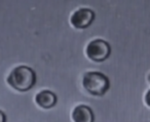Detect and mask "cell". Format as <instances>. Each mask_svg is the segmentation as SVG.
Masks as SVG:
<instances>
[{"label":"cell","instance_id":"cell-6","mask_svg":"<svg viewBox=\"0 0 150 122\" xmlns=\"http://www.w3.org/2000/svg\"><path fill=\"white\" fill-rule=\"evenodd\" d=\"M72 120L74 122H94V112L88 105H79L77 107H75L73 110Z\"/></svg>","mask_w":150,"mask_h":122},{"label":"cell","instance_id":"cell-1","mask_svg":"<svg viewBox=\"0 0 150 122\" xmlns=\"http://www.w3.org/2000/svg\"><path fill=\"white\" fill-rule=\"evenodd\" d=\"M6 81L7 84L15 90L26 92L36 84V72L29 66L20 65L11 70Z\"/></svg>","mask_w":150,"mask_h":122},{"label":"cell","instance_id":"cell-8","mask_svg":"<svg viewBox=\"0 0 150 122\" xmlns=\"http://www.w3.org/2000/svg\"><path fill=\"white\" fill-rule=\"evenodd\" d=\"M145 103L148 107H150V90H148L145 94Z\"/></svg>","mask_w":150,"mask_h":122},{"label":"cell","instance_id":"cell-7","mask_svg":"<svg viewBox=\"0 0 150 122\" xmlns=\"http://www.w3.org/2000/svg\"><path fill=\"white\" fill-rule=\"evenodd\" d=\"M7 121V118H6V115L3 111L0 110V122H6Z\"/></svg>","mask_w":150,"mask_h":122},{"label":"cell","instance_id":"cell-9","mask_svg":"<svg viewBox=\"0 0 150 122\" xmlns=\"http://www.w3.org/2000/svg\"><path fill=\"white\" fill-rule=\"evenodd\" d=\"M148 82L150 83V74H149V76H148Z\"/></svg>","mask_w":150,"mask_h":122},{"label":"cell","instance_id":"cell-4","mask_svg":"<svg viewBox=\"0 0 150 122\" xmlns=\"http://www.w3.org/2000/svg\"><path fill=\"white\" fill-rule=\"evenodd\" d=\"M95 18L96 15L93 9L81 7L72 14L70 17V23L76 29H86L92 25Z\"/></svg>","mask_w":150,"mask_h":122},{"label":"cell","instance_id":"cell-5","mask_svg":"<svg viewBox=\"0 0 150 122\" xmlns=\"http://www.w3.org/2000/svg\"><path fill=\"white\" fill-rule=\"evenodd\" d=\"M35 103L42 109H52L58 103V97L52 91L42 90L38 92L35 96Z\"/></svg>","mask_w":150,"mask_h":122},{"label":"cell","instance_id":"cell-2","mask_svg":"<svg viewBox=\"0 0 150 122\" xmlns=\"http://www.w3.org/2000/svg\"><path fill=\"white\" fill-rule=\"evenodd\" d=\"M82 86L90 94L103 96L109 90L110 81L100 72H88L82 77Z\"/></svg>","mask_w":150,"mask_h":122},{"label":"cell","instance_id":"cell-3","mask_svg":"<svg viewBox=\"0 0 150 122\" xmlns=\"http://www.w3.org/2000/svg\"><path fill=\"white\" fill-rule=\"evenodd\" d=\"M86 54L94 62H103L111 54V47L106 40L97 38L88 44Z\"/></svg>","mask_w":150,"mask_h":122}]
</instances>
